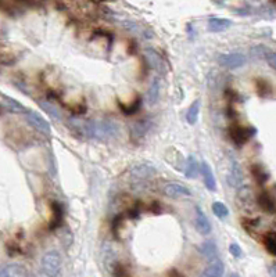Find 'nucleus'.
<instances>
[{
	"mask_svg": "<svg viewBox=\"0 0 276 277\" xmlns=\"http://www.w3.org/2000/svg\"><path fill=\"white\" fill-rule=\"evenodd\" d=\"M68 126L72 131L82 135L83 137L92 140L107 141L117 137L119 128L114 121L110 119H79V118H70Z\"/></svg>",
	"mask_w": 276,
	"mask_h": 277,
	"instance_id": "1",
	"label": "nucleus"
},
{
	"mask_svg": "<svg viewBox=\"0 0 276 277\" xmlns=\"http://www.w3.org/2000/svg\"><path fill=\"white\" fill-rule=\"evenodd\" d=\"M42 270L47 277H58L62 273V255L56 250L47 251L42 258Z\"/></svg>",
	"mask_w": 276,
	"mask_h": 277,
	"instance_id": "2",
	"label": "nucleus"
},
{
	"mask_svg": "<svg viewBox=\"0 0 276 277\" xmlns=\"http://www.w3.org/2000/svg\"><path fill=\"white\" fill-rule=\"evenodd\" d=\"M254 128H246L241 125H232L229 128V136L237 146H243L244 143L250 140L251 137L256 135Z\"/></svg>",
	"mask_w": 276,
	"mask_h": 277,
	"instance_id": "3",
	"label": "nucleus"
},
{
	"mask_svg": "<svg viewBox=\"0 0 276 277\" xmlns=\"http://www.w3.org/2000/svg\"><path fill=\"white\" fill-rule=\"evenodd\" d=\"M218 63H220V66L228 68V70H237V68L246 66L247 57L243 53H225L218 57Z\"/></svg>",
	"mask_w": 276,
	"mask_h": 277,
	"instance_id": "4",
	"label": "nucleus"
},
{
	"mask_svg": "<svg viewBox=\"0 0 276 277\" xmlns=\"http://www.w3.org/2000/svg\"><path fill=\"white\" fill-rule=\"evenodd\" d=\"M25 118L26 122H28L34 129H36L38 132H41L42 135H45V136H50L51 133L50 125L47 124V121L43 116L39 115L35 111H26Z\"/></svg>",
	"mask_w": 276,
	"mask_h": 277,
	"instance_id": "5",
	"label": "nucleus"
},
{
	"mask_svg": "<svg viewBox=\"0 0 276 277\" xmlns=\"http://www.w3.org/2000/svg\"><path fill=\"white\" fill-rule=\"evenodd\" d=\"M144 58L147 61V64L154 71H157L159 74H165L167 72V63L164 61L163 55L160 54L159 51H156L154 49H146L144 50Z\"/></svg>",
	"mask_w": 276,
	"mask_h": 277,
	"instance_id": "6",
	"label": "nucleus"
},
{
	"mask_svg": "<svg viewBox=\"0 0 276 277\" xmlns=\"http://www.w3.org/2000/svg\"><path fill=\"white\" fill-rule=\"evenodd\" d=\"M163 193L169 198H179V197H190L192 192L179 181H168L163 186Z\"/></svg>",
	"mask_w": 276,
	"mask_h": 277,
	"instance_id": "7",
	"label": "nucleus"
},
{
	"mask_svg": "<svg viewBox=\"0 0 276 277\" xmlns=\"http://www.w3.org/2000/svg\"><path fill=\"white\" fill-rule=\"evenodd\" d=\"M129 173L136 180H147L157 173V169L150 164H135L131 168Z\"/></svg>",
	"mask_w": 276,
	"mask_h": 277,
	"instance_id": "8",
	"label": "nucleus"
},
{
	"mask_svg": "<svg viewBox=\"0 0 276 277\" xmlns=\"http://www.w3.org/2000/svg\"><path fill=\"white\" fill-rule=\"evenodd\" d=\"M195 225H196V229H197L200 234H203V236L210 234L211 230H212L210 219L207 218V215H205L204 212H203V209H201L200 207H196Z\"/></svg>",
	"mask_w": 276,
	"mask_h": 277,
	"instance_id": "9",
	"label": "nucleus"
},
{
	"mask_svg": "<svg viewBox=\"0 0 276 277\" xmlns=\"http://www.w3.org/2000/svg\"><path fill=\"white\" fill-rule=\"evenodd\" d=\"M228 183H229V186L232 187H240V184L243 183V172H241V168L240 165H239V162L236 161L235 158L230 160L229 173H228Z\"/></svg>",
	"mask_w": 276,
	"mask_h": 277,
	"instance_id": "10",
	"label": "nucleus"
},
{
	"mask_svg": "<svg viewBox=\"0 0 276 277\" xmlns=\"http://www.w3.org/2000/svg\"><path fill=\"white\" fill-rule=\"evenodd\" d=\"M224 273H225V265L217 258L214 261H211L210 265H207L200 277H224Z\"/></svg>",
	"mask_w": 276,
	"mask_h": 277,
	"instance_id": "11",
	"label": "nucleus"
},
{
	"mask_svg": "<svg viewBox=\"0 0 276 277\" xmlns=\"http://www.w3.org/2000/svg\"><path fill=\"white\" fill-rule=\"evenodd\" d=\"M200 172L203 175V180H204L205 187L210 190V192H215L217 190V180H215L214 172L211 169V166L208 162L203 161L200 165Z\"/></svg>",
	"mask_w": 276,
	"mask_h": 277,
	"instance_id": "12",
	"label": "nucleus"
},
{
	"mask_svg": "<svg viewBox=\"0 0 276 277\" xmlns=\"http://www.w3.org/2000/svg\"><path fill=\"white\" fill-rule=\"evenodd\" d=\"M0 277H29V274L22 265L11 263L0 269Z\"/></svg>",
	"mask_w": 276,
	"mask_h": 277,
	"instance_id": "13",
	"label": "nucleus"
},
{
	"mask_svg": "<svg viewBox=\"0 0 276 277\" xmlns=\"http://www.w3.org/2000/svg\"><path fill=\"white\" fill-rule=\"evenodd\" d=\"M257 202L262 211L268 212V213H275L276 212V200L275 197H272L269 193L262 192L257 198Z\"/></svg>",
	"mask_w": 276,
	"mask_h": 277,
	"instance_id": "14",
	"label": "nucleus"
},
{
	"mask_svg": "<svg viewBox=\"0 0 276 277\" xmlns=\"http://www.w3.org/2000/svg\"><path fill=\"white\" fill-rule=\"evenodd\" d=\"M232 26V21L228 18H221V17H212L208 20V30L210 32H224V30L229 29Z\"/></svg>",
	"mask_w": 276,
	"mask_h": 277,
	"instance_id": "15",
	"label": "nucleus"
},
{
	"mask_svg": "<svg viewBox=\"0 0 276 277\" xmlns=\"http://www.w3.org/2000/svg\"><path fill=\"white\" fill-rule=\"evenodd\" d=\"M160 91H161V81H160L159 76H156L150 86H148V90H147V103L150 106H154V104H157V101L160 99Z\"/></svg>",
	"mask_w": 276,
	"mask_h": 277,
	"instance_id": "16",
	"label": "nucleus"
},
{
	"mask_svg": "<svg viewBox=\"0 0 276 277\" xmlns=\"http://www.w3.org/2000/svg\"><path fill=\"white\" fill-rule=\"evenodd\" d=\"M39 106H41V108L45 112H46L47 115L51 116L53 119H56V121H62L63 119V114H62V110L58 108V107L53 103V101H49V100H42L39 101Z\"/></svg>",
	"mask_w": 276,
	"mask_h": 277,
	"instance_id": "17",
	"label": "nucleus"
},
{
	"mask_svg": "<svg viewBox=\"0 0 276 277\" xmlns=\"http://www.w3.org/2000/svg\"><path fill=\"white\" fill-rule=\"evenodd\" d=\"M185 176L188 179H195L199 176L200 173V164L193 156L188 157V160L185 162Z\"/></svg>",
	"mask_w": 276,
	"mask_h": 277,
	"instance_id": "18",
	"label": "nucleus"
},
{
	"mask_svg": "<svg viewBox=\"0 0 276 277\" xmlns=\"http://www.w3.org/2000/svg\"><path fill=\"white\" fill-rule=\"evenodd\" d=\"M200 254L204 258H207V259H210V261L217 259L218 248H217V244L214 242V240H207V241L203 242V245L200 247Z\"/></svg>",
	"mask_w": 276,
	"mask_h": 277,
	"instance_id": "19",
	"label": "nucleus"
},
{
	"mask_svg": "<svg viewBox=\"0 0 276 277\" xmlns=\"http://www.w3.org/2000/svg\"><path fill=\"white\" fill-rule=\"evenodd\" d=\"M251 173H253V177H254V180L258 183V184H265L266 180L269 179V175H268V172L264 169V166L260 165V164H254V165L251 166Z\"/></svg>",
	"mask_w": 276,
	"mask_h": 277,
	"instance_id": "20",
	"label": "nucleus"
},
{
	"mask_svg": "<svg viewBox=\"0 0 276 277\" xmlns=\"http://www.w3.org/2000/svg\"><path fill=\"white\" fill-rule=\"evenodd\" d=\"M150 121L147 119H142V121H138L135 125L132 126V136L133 139H140L143 137L148 131H150Z\"/></svg>",
	"mask_w": 276,
	"mask_h": 277,
	"instance_id": "21",
	"label": "nucleus"
},
{
	"mask_svg": "<svg viewBox=\"0 0 276 277\" xmlns=\"http://www.w3.org/2000/svg\"><path fill=\"white\" fill-rule=\"evenodd\" d=\"M200 114V100H196L195 103H192V106L189 107V110L186 112V121L190 125H195L197 119H199Z\"/></svg>",
	"mask_w": 276,
	"mask_h": 277,
	"instance_id": "22",
	"label": "nucleus"
},
{
	"mask_svg": "<svg viewBox=\"0 0 276 277\" xmlns=\"http://www.w3.org/2000/svg\"><path fill=\"white\" fill-rule=\"evenodd\" d=\"M3 103H5L6 108L13 111V112H22V114H25L26 111H28L21 103H18V101L14 100V99H11V97L9 96H3Z\"/></svg>",
	"mask_w": 276,
	"mask_h": 277,
	"instance_id": "23",
	"label": "nucleus"
},
{
	"mask_svg": "<svg viewBox=\"0 0 276 277\" xmlns=\"http://www.w3.org/2000/svg\"><path fill=\"white\" fill-rule=\"evenodd\" d=\"M212 212H214V215L218 219H226L228 215H229V209L226 207L224 202L221 201H215L212 202Z\"/></svg>",
	"mask_w": 276,
	"mask_h": 277,
	"instance_id": "24",
	"label": "nucleus"
},
{
	"mask_svg": "<svg viewBox=\"0 0 276 277\" xmlns=\"http://www.w3.org/2000/svg\"><path fill=\"white\" fill-rule=\"evenodd\" d=\"M264 244H265L266 251L269 252L271 255L276 257V233L271 232L268 233L264 238Z\"/></svg>",
	"mask_w": 276,
	"mask_h": 277,
	"instance_id": "25",
	"label": "nucleus"
},
{
	"mask_svg": "<svg viewBox=\"0 0 276 277\" xmlns=\"http://www.w3.org/2000/svg\"><path fill=\"white\" fill-rule=\"evenodd\" d=\"M51 212H53V222H54V223L51 225V227H56L57 225L60 223V221H62L63 218V209L58 202H53V204H51Z\"/></svg>",
	"mask_w": 276,
	"mask_h": 277,
	"instance_id": "26",
	"label": "nucleus"
},
{
	"mask_svg": "<svg viewBox=\"0 0 276 277\" xmlns=\"http://www.w3.org/2000/svg\"><path fill=\"white\" fill-rule=\"evenodd\" d=\"M239 201L243 202V204H251L253 202V193L247 186H243L240 189V192H239Z\"/></svg>",
	"mask_w": 276,
	"mask_h": 277,
	"instance_id": "27",
	"label": "nucleus"
},
{
	"mask_svg": "<svg viewBox=\"0 0 276 277\" xmlns=\"http://www.w3.org/2000/svg\"><path fill=\"white\" fill-rule=\"evenodd\" d=\"M229 252L233 255L235 258H241L243 257V250H241V247L239 245V244H236V242H232L229 245Z\"/></svg>",
	"mask_w": 276,
	"mask_h": 277,
	"instance_id": "28",
	"label": "nucleus"
},
{
	"mask_svg": "<svg viewBox=\"0 0 276 277\" xmlns=\"http://www.w3.org/2000/svg\"><path fill=\"white\" fill-rule=\"evenodd\" d=\"M265 60L271 68L276 70V51H268L265 55Z\"/></svg>",
	"mask_w": 276,
	"mask_h": 277,
	"instance_id": "29",
	"label": "nucleus"
},
{
	"mask_svg": "<svg viewBox=\"0 0 276 277\" xmlns=\"http://www.w3.org/2000/svg\"><path fill=\"white\" fill-rule=\"evenodd\" d=\"M114 274H115V277H127V270L124 269L121 263H117L114 266Z\"/></svg>",
	"mask_w": 276,
	"mask_h": 277,
	"instance_id": "30",
	"label": "nucleus"
},
{
	"mask_svg": "<svg viewBox=\"0 0 276 277\" xmlns=\"http://www.w3.org/2000/svg\"><path fill=\"white\" fill-rule=\"evenodd\" d=\"M122 26L125 29L131 30V32H136L139 29V26L136 22H133V21H122Z\"/></svg>",
	"mask_w": 276,
	"mask_h": 277,
	"instance_id": "31",
	"label": "nucleus"
},
{
	"mask_svg": "<svg viewBox=\"0 0 276 277\" xmlns=\"http://www.w3.org/2000/svg\"><path fill=\"white\" fill-rule=\"evenodd\" d=\"M269 274L272 277H276V263H273L271 267H269Z\"/></svg>",
	"mask_w": 276,
	"mask_h": 277,
	"instance_id": "32",
	"label": "nucleus"
},
{
	"mask_svg": "<svg viewBox=\"0 0 276 277\" xmlns=\"http://www.w3.org/2000/svg\"><path fill=\"white\" fill-rule=\"evenodd\" d=\"M168 277H183V276H182L180 273L176 272V270H171V272H169V276Z\"/></svg>",
	"mask_w": 276,
	"mask_h": 277,
	"instance_id": "33",
	"label": "nucleus"
},
{
	"mask_svg": "<svg viewBox=\"0 0 276 277\" xmlns=\"http://www.w3.org/2000/svg\"><path fill=\"white\" fill-rule=\"evenodd\" d=\"M229 277H240V276H239V274H237V273H230Z\"/></svg>",
	"mask_w": 276,
	"mask_h": 277,
	"instance_id": "34",
	"label": "nucleus"
}]
</instances>
